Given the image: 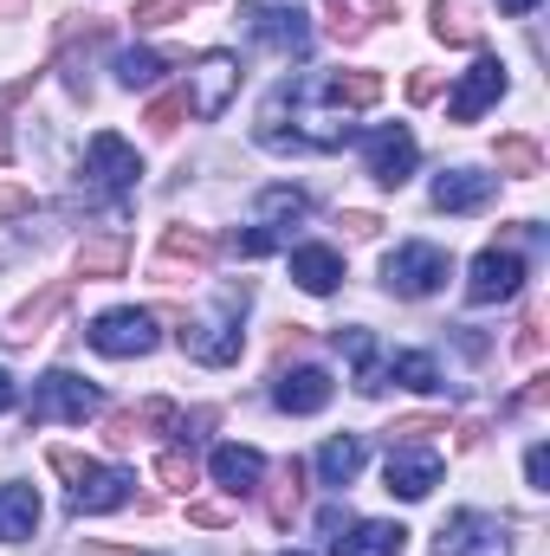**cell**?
Wrapping results in <instances>:
<instances>
[{
  "label": "cell",
  "mask_w": 550,
  "mask_h": 556,
  "mask_svg": "<svg viewBox=\"0 0 550 556\" xmlns=\"http://www.w3.org/2000/svg\"><path fill=\"white\" fill-rule=\"evenodd\" d=\"M52 472H65L72 479V511L85 518V511H117V505H130V472H117V466H98V459H78L72 446H52Z\"/></svg>",
  "instance_id": "obj_1"
},
{
  "label": "cell",
  "mask_w": 550,
  "mask_h": 556,
  "mask_svg": "<svg viewBox=\"0 0 550 556\" xmlns=\"http://www.w3.org/2000/svg\"><path fill=\"white\" fill-rule=\"evenodd\" d=\"M98 408H104V395H98L85 376H72V369L39 376V382H33V402H26L33 427H52V420H91Z\"/></svg>",
  "instance_id": "obj_2"
},
{
  "label": "cell",
  "mask_w": 550,
  "mask_h": 556,
  "mask_svg": "<svg viewBox=\"0 0 550 556\" xmlns=\"http://www.w3.org/2000/svg\"><path fill=\"white\" fill-rule=\"evenodd\" d=\"M221 324H195V317H182V350L195 356V363H208V369H227L234 356H240V311H247V285L240 291H221Z\"/></svg>",
  "instance_id": "obj_3"
},
{
  "label": "cell",
  "mask_w": 550,
  "mask_h": 556,
  "mask_svg": "<svg viewBox=\"0 0 550 556\" xmlns=\"http://www.w3.org/2000/svg\"><path fill=\"white\" fill-rule=\"evenodd\" d=\"M447 273H453V260L440 247H427V240H409V247H396L383 260V278H389L396 298H434L447 285Z\"/></svg>",
  "instance_id": "obj_4"
},
{
  "label": "cell",
  "mask_w": 550,
  "mask_h": 556,
  "mask_svg": "<svg viewBox=\"0 0 550 556\" xmlns=\"http://www.w3.org/2000/svg\"><path fill=\"white\" fill-rule=\"evenodd\" d=\"M85 343L98 356H149L162 337H155V317L149 311H104V317H91Z\"/></svg>",
  "instance_id": "obj_5"
},
{
  "label": "cell",
  "mask_w": 550,
  "mask_h": 556,
  "mask_svg": "<svg viewBox=\"0 0 550 556\" xmlns=\"http://www.w3.org/2000/svg\"><path fill=\"white\" fill-rule=\"evenodd\" d=\"M188 78H195V91H182L188 111H195L201 124H214V117L234 104V91H240V59H234V52H208Z\"/></svg>",
  "instance_id": "obj_6"
},
{
  "label": "cell",
  "mask_w": 550,
  "mask_h": 556,
  "mask_svg": "<svg viewBox=\"0 0 550 556\" xmlns=\"http://www.w3.org/2000/svg\"><path fill=\"white\" fill-rule=\"evenodd\" d=\"M240 20H247V33L260 39V46H273L278 59H304L311 52V26H304V13L298 7H240Z\"/></svg>",
  "instance_id": "obj_7"
},
{
  "label": "cell",
  "mask_w": 550,
  "mask_h": 556,
  "mask_svg": "<svg viewBox=\"0 0 550 556\" xmlns=\"http://www.w3.org/2000/svg\"><path fill=\"white\" fill-rule=\"evenodd\" d=\"M85 175H91L98 188H111V194L124 201V194H137L142 162H137V149L117 137V130H98V137H91V149H85Z\"/></svg>",
  "instance_id": "obj_8"
},
{
  "label": "cell",
  "mask_w": 550,
  "mask_h": 556,
  "mask_svg": "<svg viewBox=\"0 0 550 556\" xmlns=\"http://www.w3.org/2000/svg\"><path fill=\"white\" fill-rule=\"evenodd\" d=\"M525 291V260L512 253V247H486L479 260H473V273H466V298L473 304H505V298H518Z\"/></svg>",
  "instance_id": "obj_9"
},
{
  "label": "cell",
  "mask_w": 550,
  "mask_h": 556,
  "mask_svg": "<svg viewBox=\"0 0 550 556\" xmlns=\"http://www.w3.org/2000/svg\"><path fill=\"white\" fill-rule=\"evenodd\" d=\"M363 162H370V175H376L383 188H402L414 175V162H421V142H414L402 124H383V130L363 137Z\"/></svg>",
  "instance_id": "obj_10"
},
{
  "label": "cell",
  "mask_w": 550,
  "mask_h": 556,
  "mask_svg": "<svg viewBox=\"0 0 550 556\" xmlns=\"http://www.w3.org/2000/svg\"><path fill=\"white\" fill-rule=\"evenodd\" d=\"M434 556H505V525L486 518V511H453V518L440 525Z\"/></svg>",
  "instance_id": "obj_11"
},
{
  "label": "cell",
  "mask_w": 550,
  "mask_h": 556,
  "mask_svg": "<svg viewBox=\"0 0 550 556\" xmlns=\"http://www.w3.org/2000/svg\"><path fill=\"white\" fill-rule=\"evenodd\" d=\"M499 98H505V65L499 59H473V72H460V85L447 98V117L453 124H479L486 104H499Z\"/></svg>",
  "instance_id": "obj_12"
},
{
  "label": "cell",
  "mask_w": 550,
  "mask_h": 556,
  "mask_svg": "<svg viewBox=\"0 0 550 556\" xmlns=\"http://www.w3.org/2000/svg\"><path fill=\"white\" fill-rule=\"evenodd\" d=\"M383 479H389V492L396 498H427L434 485H440V453L434 446H396L389 453V466H383Z\"/></svg>",
  "instance_id": "obj_13"
},
{
  "label": "cell",
  "mask_w": 550,
  "mask_h": 556,
  "mask_svg": "<svg viewBox=\"0 0 550 556\" xmlns=\"http://www.w3.org/2000/svg\"><path fill=\"white\" fill-rule=\"evenodd\" d=\"M409 551V531L402 525H383V518H363V525H343L330 538V556H402Z\"/></svg>",
  "instance_id": "obj_14"
},
{
  "label": "cell",
  "mask_w": 550,
  "mask_h": 556,
  "mask_svg": "<svg viewBox=\"0 0 550 556\" xmlns=\"http://www.w3.org/2000/svg\"><path fill=\"white\" fill-rule=\"evenodd\" d=\"M492 175H479V168H440L434 175V207L440 214H473V207H486L492 201Z\"/></svg>",
  "instance_id": "obj_15"
},
{
  "label": "cell",
  "mask_w": 550,
  "mask_h": 556,
  "mask_svg": "<svg viewBox=\"0 0 550 556\" xmlns=\"http://www.w3.org/2000/svg\"><path fill=\"white\" fill-rule=\"evenodd\" d=\"M330 395H337V382L324 369H291L273 382V402L285 415H317V408H330Z\"/></svg>",
  "instance_id": "obj_16"
},
{
  "label": "cell",
  "mask_w": 550,
  "mask_h": 556,
  "mask_svg": "<svg viewBox=\"0 0 550 556\" xmlns=\"http://www.w3.org/2000/svg\"><path fill=\"white\" fill-rule=\"evenodd\" d=\"M65 298H72V285H65V278H52L39 298H26V304L13 311V330H0V337H13V343H33V337H46V324L59 317V304H65Z\"/></svg>",
  "instance_id": "obj_17"
},
{
  "label": "cell",
  "mask_w": 550,
  "mask_h": 556,
  "mask_svg": "<svg viewBox=\"0 0 550 556\" xmlns=\"http://www.w3.org/2000/svg\"><path fill=\"white\" fill-rule=\"evenodd\" d=\"M208 472H214V485H227V492H260V479H266V459H260L253 446H214Z\"/></svg>",
  "instance_id": "obj_18"
},
{
  "label": "cell",
  "mask_w": 550,
  "mask_h": 556,
  "mask_svg": "<svg viewBox=\"0 0 550 556\" xmlns=\"http://www.w3.org/2000/svg\"><path fill=\"white\" fill-rule=\"evenodd\" d=\"M149 427H182V415H175V402H142V408H124V415H111V427H104V440L124 453V446H137Z\"/></svg>",
  "instance_id": "obj_19"
},
{
  "label": "cell",
  "mask_w": 550,
  "mask_h": 556,
  "mask_svg": "<svg viewBox=\"0 0 550 556\" xmlns=\"http://www.w3.org/2000/svg\"><path fill=\"white\" fill-rule=\"evenodd\" d=\"M311 85H317V98H330L343 111H370L383 98V78L376 72H330V78H311Z\"/></svg>",
  "instance_id": "obj_20"
},
{
  "label": "cell",
  "mask_w": 550,
  "mask_h": 556,
  "mask_svg": "<svg viewBox=\"0 0 550 556\" xmlns=\"http://www.w3.org/2000/svg\"><path fill=\"white\" fill-rule=\"evenodd\" d=\"M337 350L357 363V395H383L389 389V369L376 363V337L370 330H337Z\"/></svg>",
  "instance_id": "obj_21"
},
{
  "label": "cell",
  "mask_w": 550,
  "mask_h": 556,
  "mask_svg": "<svg viewBox=\"0 0 550 556\" xmlns=\"http://www.w3.org/2000/svg\"><path fill=\"white\" fill-rule=\"evenodd\" d=\"M39 531V492L33 485H0V544H20Z\"/></svg>",
  "instance_id": "obj_22"
},
{
  "label": "cell",
  "mask_w": 550,
  "mask_h": 556,
  "mask_svg": "<svg viewBox=\"0 0 550 556\" xmlns=\"http://www.w3.org/2000/svg\"><path fill=\"white\" fill-rule=\"evenodd\" d=\"M357 472H363V440H357V433H337V440H324V453H317V479H324L330 492H343Z\"/></svg>",
  "instance_id": "obj_23"
},
{
  "label": "cell",
  "mask_w": 550,
  "mask_h": 556,
  "mask_svg": "<svg viewBox=\"0 0 550 556\" xmlns=\"http://www.w3.org/2000/svg\"><path fill=\"white\" fill-rule=\"evenodd\" d=\"M291 278H298L311 298H324V291H337V278H343V260H337L330 247H298V253H291Z\"/></svg>",
  "instance_id": "obj_24"
},
{
  "label": "cell",
  "mask_w": 550,
  "mask_h": 556,
  "mask_svg": "<svg viewBox=\"0 0 550 556\" xmlns=\"http://www.w3.org/2000/svg\"><path fill=\"white\" fill-rule=\"evenodd\" d=\"M214 260V233L208 227H168L162 233V266H208Z\"/></svg>",
  "instance_id": "obj_25"
},
{
  "label": "cell",
  "mask_w": 550,
  "mask_h": 556,
  "mask_svg": "<svg viewBox=\"0 0 550 556\" xmlns=\"http://www.w3.org/2000/svg\"><path fill=\"white\" fill-rule=\"evenodd\" d=\"M130 266V240L111 233V240H85L78 247V278H117Z\"/></svg>",
  "instance_id": "obj_26"
},
{
  "label": "cell",
  "mask_w": 550,
  "mask_h": 556,
  "mask_svg": "<svg viewBox=\"0 0 550 556\" xmlns=\"http://www.w3.org/2000/svg\"><path fill=\"white\" fill-rule=\"evenodd\" d=\"M434 39H447V46H479L473 7H466V0H440V7H434Z\"/></svg>",
  "instance_id": "obj_27"
},
{
  "label": "cell",
  "mask_w": 550,
  "mask_h": 556,
  "mask_svg": "<svg viewBox=\"0 0 550 556\" xmlns=\"http://www.w3.org/2000/svg\"><path fill=\"white\" fill-rule=\"evenodd\" d=\"M389 382H396V389H409V395H434V389H440V369H434V356L402 350V356L389 363Z\"/></svg>",
  "instance_id": "obj_28"
},
{
  "label": "cell",
  "mask_w": 550,
  "mask_h": 556,
  "mask_svg": "<svg viewBox=\"0 0 550 556\" xmlns=\"http://www.w3.org/2000/svg\"><path fill=\"white\" fill-rule=\"evenodd\" d=\"M298 485H304V466H298V459H285L278 485L266 492V518H273V525H291V518H298V505H304V492H298Z\"/></svg>",
  "instance_id": "obj_29"
},
{
  "label": "cell",
  "mask_w": 550,
  "mask_h": 556,
  "mask_svg": "<svg viewBox=\"0 0 550 556\" xmlns=\"http://www.w3.org/2000/svg\"><path fill=\"white\" fill-rule=\"evenodd\" d=\"M499 175H518V181L545 175V149L532 137H499Z\"/></svg>",
  "instance_id": "obj_30"
},
{
  "label": "cell",
  "mask_w": 550,
  "mask_h": 556,
  "mask_svg": "<svg viewBox=\"0 0 550 556\" xmlns=\"http://www.w3.org/2000/svg\"><path fill=\"white\" fill-rule=\"evenodd\" d=\"M260 214H266V227L285 233L291 220H304V214H311V201H304L298 188H266V194H260Z\"/></svg>",
  "instance_id": "obj_31"
},
{
  "label": "cell",
  "mask_w": 550,
  "mask_h": 556,
  "mask_svg": "<svg viewBox=\"0 0 550 556\" xmlns=\"http://www.w3.org/2000/svg\"><path fill=\"white\" fill-rule=\"evenodd\" d=\"M162 65H168L162 52L137 46V52H124V59H117V85H130V91H149V85L162 78Z\"/></svg>",
  "instance_id": "obj_32"
},
{
  "label": "cell",
  "mask_w": 550,
  "mask_h": 556,
  "mask_svg": "<svg viewBox=\"0 0 550 556\" xmlns=\"http://www.w3.org/2000/svg\"><path fill=\"white\" fill-rule=\"evenodd\" d=\"M214 247H227L234 260H266V253L285 247V233H278V227H247V233H227V240H214Z\"/></svg>",
  "instance_id": "obj_33"
},
{
  "label": "cell",
  "mask_w": 550,
  "mask_h": 556,
  "mask_svg": "<svg viewBox=\"0 0 550 556\" xmlns=\"http://www.w3.org/2000/svg\"><path fill=\"white\" fill-rule=\"evenodd\" d=\"M195 7H201V0H142L130 20H137V26H175V20H188Z\"/></svg>",
  "instance_id": "obj_34"
},
{
  "label": "cell",
  "mask_w": 550,
  "mask_h": 556,
  "mask_svg": "<svg viewBox=\"0 0 550 556\" xmlns=\"http://www.w3.org/2000/svg\"><path fill=\"white\" fill-rule=\"evenodd\" d=\"M182 117H188V98H182V91H162V98L149 104V130H155V137H168Z\"/></svg>",
  "instance_id": "obj_35"
},
{
  "label": "cell",
  "mask_w": 550,
  "mask_h": 556,
  "mask_svg": "<svg viewBox=\"0 0 550 556\" xmlns=\"http://www.w3.org/2000/svg\"><path fill=\"white\" fill-rule=\"evenodd\" d=\"M155 479H162L168 492H188V485H195V453H162V459H155Z\"/></svg>",
  "instance_id": "obj_36"
},
{
  "label": "cell",
  "mask_w": 550,
  "mask_h": 556,
  "mask_svg": "<svg viewBox=\"0 0 550 556\" xmlns=\"http://www.w3.org/2000/svg\"><path fill=\"white\" fill-rule=\"evenodd\" d=\"M330 33L357 46V39L370 33V20H363V7H357V0H330Z\"/></svg>",
  "instance_id": "obj_37"
},
{
  "label": "cell",
  "mask_w": 550,
  "mask_h": 556,
  "mask_svg": "<svg viewBox=\"0 0 550 556\" xmlns=\"http://www.w3.org/2000/svg\"><path fill=\"white\" fill-rule=\"evenodd\" d=\"M427 433H447V420H434V415H414V420H402V427H396V446H421Z\"/></svg>",
  "instance_id": "obj_38"
},
{
  "label": "cell",
  "mask_w": 550,
  "mask_h": 556,
  "mask_svg": "<svg viewBox=\"0 0 550 556\" xmlns=\"http://www.w3.org/2000/svg\"><path fill=\"white\" fill-rule=\"evenodd\" d=\"M13 214H33V188H20V181H0V220H13Z\"/></svg>",
  "instance_id": "obj_39"
},
{
  "label": "cell",
  "mask_w": 550,
  "mask_h": 556,
  "mask_svg": "<svg viewBox=\"0 0 550 556\" xmlns=\"http://www.w3.org/2000/svg\"><path fill=\"white\" fill-rule=\"evenodd\" d=\"M525 479H532V492H550V446L545 440L525 453Z\"/></svg>",
  "instance_id": "obj_40"
},
{
  "label": "cell",
  "mask_w": 550,
  "mask_h": 556,
  "mask_svg": "<svg viewBox=\"0 0 550 556\" xmlns=\"http://www.w3.org/2000/svg\"><path fill=\"white\" fill-rule=\"evenodd\" d=\"M538 350H545V324H538V317H525V324H518V356H525V363H538Z\"/></svg>",
  "instance_id": "obj_41"
},
{
  "label": "cell",
  "mask_w": 550,
  "mask_h": 556,
  "mask_svg": "<svg viewBox=\"0 0 550 556\" xmlns=\"http://www.w3.org/2000/svg\"><path fill=\"white\" fill-rule=\"evenodd\" d=\"M434 91H440V72H414V78H409V98H414V104H427Z\"/></svg>",
  "instance_id": "obj_42"
},
{
  "label": "cell",
  "mask_w": 550,
  "mask_h": 556,
  "mask_svg": "<svg viewBox=\"0 0 550 556\" xmlns=\"http://www.w3.org/2000/svg\"><path fill=\"white\" fill-rule=\"evenodd\" d=\"M188 518H195V525H208V531H214V525H227V505H188Z\"/></svg>",
  "instance_id": "obj_43"
},
{
  "label": "cell",
  "mask_w": 550,
  "mask_h": 556,
  "mask_svg": "<svg viewBox=\"0 0 550 556\" xmlns=\"http://www.w3.org/2000/svg\"><path fill=\"white\" fill-rule=\"evenodd\" d=\"M343 227H350V233H357V240H370V233H376V227H383V220H376V214H343Z\"/></svg>",
  "instance_id": "obj_44"
},
{
  "label": "cell",
  "mask_w": 550,
  "mask_h": 556,
  "mask_svg": "<svg viewBox=\"0 0 550 556\" xmlns=\"http://www.w3.org/2000/svg\"><path fill=\"white\" fill-rule=\"evenodd\" d=\"M357 7H363L370 20H396V7H402V0H357Z\"/></svg>",
  "instance_id": "obj_45"
},
{
  "label": "cell",
  "mask_w": 550,
  "mask_h": 556,
  "mask_svg": "<svg viewBox=\"0 0 550 556\" xmlns=\"http://www.w3.org/2000/svg\"><path fill=\"white\" fill-rule=\"evenodd\" d=\"M13 402H20V389H13V376H7V369H0V415H7V408H13Z\"/></svg>",
  "instance_id": "obj_46"
},
{
  "label": "cell",
  "mask_w": 550,
  "mask_h": 556,
  "mask_svg": "<svg viewBox=\"0 0 550 556\" xmlns=\"http://www.w3.org/2000/svg\"><path fill=\"white\" fill-rule=\"evenodd\" d=\"M538 0H499V13H532Z\"/></svg>",
  "instance_id": "obj_47"
},
{
  "label": "cell",
  "mask_w": 550,
  "mask_h": 556,
  "mask_svg": "<svg viewBox=\"0 0 550 556\" xmlns=\"http://www.w3.org/2000/svg\"><path fill=\"white\" fill-rule=\"evenodd\" d=\"M20 7H26V0H0V20H13V13H20Z\"/></svg>",
  "instance_id": "obj_48"
},
{
  "label": "cell",
  "mask_w": 550,
  "mask_h": 556,
  "mask_svg": "<svg viewBox=\"0 0 550 556\" xmlns=\"http://www.w3.org/2000/svg\"><path fill=\"white\" fill-rule=\"evenodd\" d=\"M7 149H13V142H7V124H0V162H7Z\"/></svg>",
  "instance_id": "obj_49"
},
{
  "label": "cell",
  "mask_w": 550,
  "mask_h": 556,
  "mask_svg": "<svg viewBox=\"0 0 550 556\" xmlns=\"http://www.w3.org/2000/svg\"><path fill=\"white\" fill-rule=\"evenodd\" d=\"M285 556H304V551H285Z\"/></svg>",
  "instance_id": "obj_50"
}]
</instances>
